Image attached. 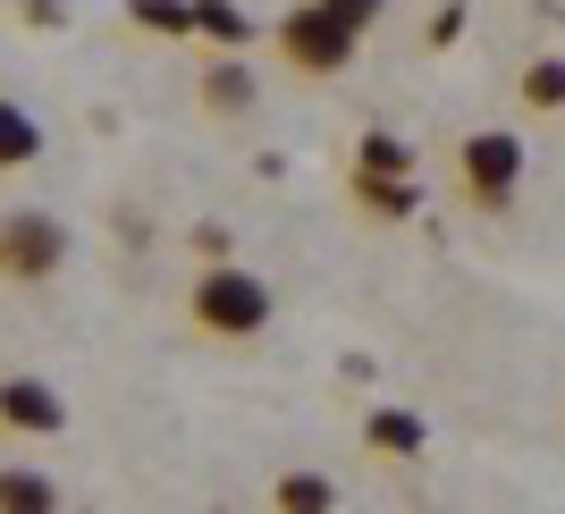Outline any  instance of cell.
<instances>
[{
  "mask_svg": "<svg viewBox=\"0 0 565 514\" xmlns=\"http://www.w3.org/2000/svg\"><path fill=\"white\" fill-rule=\"evenodd\" d=\"M34 161H43V118L25 110V101L0 94V186H9V178H25Z\"/></svg>",
  "mask_w": 565,
  "mask_h": 514,
  "instance_id": "ba28073f",
  "label": "cell"
},
{
  "mask_svg": "<svg viewBox=\"0 0 565 514\" xmlns=\"http://www.w3.org/2000/svg\"><path fill=\"white\" fill-rule=\"evenodd\" d=\"M321 9H330V18H347L354 34H372V25L388 18V0H321Z\"/></svg>",
  "mask_w": 565,
  "mask_h": 514,
  "instance_id": "2e32d148",
  "label": "cell"
},
{
  "mask_svg": "<svg viewBox=\"0 0 565 514\" xmlns=\"http://www.w3.org/2000/svg\"><path fill=\"white\" fill-rule=\"evenodd\" d=\"M0 430L9 439H60L68 430V397L34 372H0Z\"/></svg>",
  "mask_w": 565,
  "mask_h": 514,
  "instance_id": "8992f818",
  "label": "cell"
},
{
  "mask_svg": "<svg viewBox=\"0 0 565 514\" xmlns=\"http://www.w3.org/2000/svg\"><path fill=\"white\" fill-rule=\"evenodd\" d=\"M254 101H262V68L245 60V51H194V110L203 118H220V127H245L254 118Z\"/></svg>",
  "mask_w": 565,
  "mask_h": 514,
  "instance_id": "5b68a950",
  "label": "cell"
},
{
  "mask_svg": "<svg viewBox=\"0 0 565 514\" xmlns=\"http://www.w3.org/2000/svg\"><path fill=\"white\" fill-rule=\"evenodd\" d=\"M363 447H372V456H423V421L397 414V405H372V414H363Z\"/></svg>",
  "mask_w": 565,
  "mask_h": 514,
  "instance_id": "30bf717a",
  "label": "cell"
},
{
  "mask_svg": "<svg viewBox=\"0 0 565 514\" xmlns=\"http://www.w3.org/2000/svg\"><path fill=\"white\" fill-rule=\"evenodd\" d=\"M347 194H354V211H363V219H405V211L423 203L405 169H354V178H347Z\"/></svg>",
  "mask_w": 565,
  "mask_h": 514,
  "instance_id": "52a82bcc",
  "label": "cell"
},
{
  "mask_svg": "<svg viewBox=\"0 0 565 514\" xmlns=\"http://www.w3.org/2000/svg\"><path fill=\"white\" fill-rule=\"evenodd\" d=\"M523 178H532V143H523L515 127H472V136L456 143V194H465L472 211H507L523 194Z\"/></svg>",
  "mask_w": 565,
  "mask_h": 514,
  "instance_id": "277c9868",
  "label": "cell"
},
{
  "mask_svg": "<svg viewBox=\"0 0 565 514\" xmlns=\"http://www.w3.org/2000/svg\"><path fill=\"white\" fill-rule=\"evenodd\" d=\"M354 169H414V143H397V136H363Z\"/></svg>",
  "mask_w": 565,
  "mask_h": 514,
  "instance_id": "9a60e30c",
  "label": "cell"
},
{
  "mask_svg": "<svg viewBox=\"0 0 565 514\" xmlns=\"http://www.w3.org/2000/svg\"><path fill=\"white\" fill-rule=\"evenodd\" d=\"M354 43H363V34H354L347 18H330L321 0H296V9L270 18V60H279L296 85H330V76H347Z\"/></svg>",
  "mask_w": 565,
  "mask_h": 514,
  "instance_id": "3957f363",
  "label": "cell"
},
{
  "mask_svg": "<svg viewBox=\"0 0 565 514\" xmlns=\"http://www.w3.org/2000/svg\"><path fill=\"white\" fill-rule=\"evenodd\" d=\"M0 514H60V472L0 464Z\"/></svg>",
  "mask_w": 565,
  "mask_h": 514,
  "instance_id": "9c48e42d",
  "label": "cell"
},
{
  "mask_svg": "<svg viewBox=\"0 0 565 514\" xmlns=\"http://www.w3.org/2000/svg\"><path fill=\"white\" fill-rule=\"evenodd\" d=\"M515 94H523V110H532V118H565V60H557V51H548V60H532Z\"/></svg>",
  "mask_w": 565,
  "mask_h": 514,
  "instance_id": "7c38bea8",
  "label": "cell"
},
{
  "mask_svg": "<svg viewBox=\"0 0 565 514\" xmlns=\"http://www.w3.org/2000/svg\"><path fill=\"white\" fill-rule=\"evenodd\" d=\"M270 506H287V514H330L338 506V481H330V472H279V481H270Z\"/></svg>",
  "mask_w": 565,
  "mask_h": 514,
  "instance_id": "8fae6325",
  "label": "cell"
},
{
  "mask_svg": "<svg viewBox=\"0 0 565 514\" xmlns=\"http://www.w3.org/2000/svg\"><path fill=\"white\" fill-rule=\"evenodd\" d=\"M186 329L203 338V346H254V338H270V321H279V296L262 287V270H245V261H212V270H194L186 279Z\"/></svg>",
  "mask_w": 565,
  "mask_h": 514,
  "instance_id": "6da1fadb",
  "label": "cell"
},
{
  "mask_svg": "<svg viewBox=\"0 0 565 514\" xmlns=\"http://www.w3.org/2000/svg\"><path fill=\"white\" fill-rule=\"evenodd\" d=\"M68 254H76V236L60 211H43V203L0 211V296H43L68 270Z\"/></svg>",
  "mask_w": 565,
  "mask_h": 514,
  "instance_id": "7a4b0ae2",
  "label": "cell"
},
{
  "mask_svg": "<svg viewBox=\"0 0 565 514\" xmlns=\"http://www.w3.org/2000/svg\"><path fill=\"white\" fill-rule=\"evenodd\" d=\"M127 18L152 34H194V0H127Z\"/></svg>",
  "mask_w": 565,
  "mask_h": 514,
  "instance_id": "5bb4252c",
  "label": "cell"
},
{
  "mask_svg": "<svg viewBox=\"0 0 565 514\" xmlns=\"http://www.w3.org/2000/svg\"><path fill=\"white\" fill-rule=\"evenodd\" d=\"M194 34H203V43H228V51L262 43V25L245 18V9H228V0H194Z\"/></svg>",
  "mask_w": 565,
  "mask_h": 514,
  "instance_id": "4fadbf2b",
  "label": "cell"
}]
</instances>
